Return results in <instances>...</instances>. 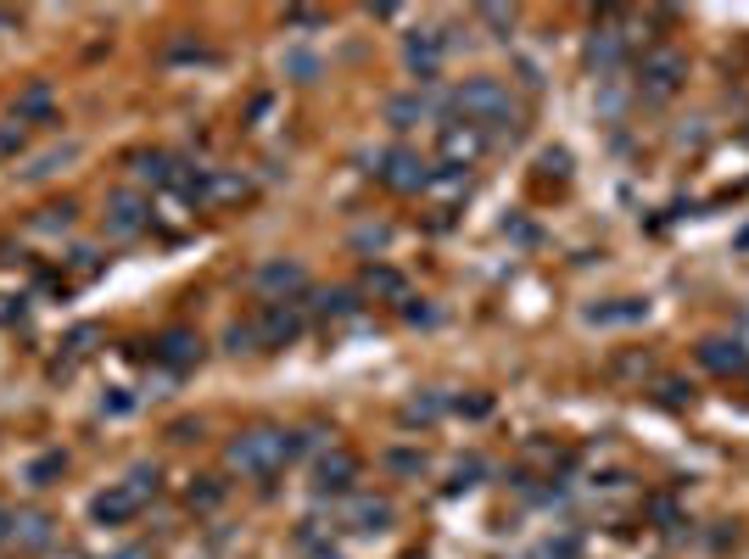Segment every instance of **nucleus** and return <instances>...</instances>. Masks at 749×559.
<instances>
[{
    "label": "nucleus",
    "mask_w": 749,
    "mask_h": 559,
    "mask_svg": "<svg viewBox=\"0 0 749 559\" xmlns=\"http://www.w3.org/2000/svg\"><path fill=\"white\" fill-rule=\"evenodd\" d=\"M286 459H297V437L292 431H280V426H252L241 431L236 442L224 448V464L236 476H252V481H269Z\"/></svg>",
    "instance_id": "f257e3e1"
},
{
    "label": "nucleus",
    "mask_w": 749,
    "mask_h": 559,
    "mask_svg": "<svg viewBox=\"0 0 749 559\" xmlns=\"http://www.w3.org/2000/svg\"><path fill=\"white\" fill-rule=\"evenodd\" d=\"M453 112L464 123H476L482 134L487 129H514V118H521V107H514V96L498 84V79H464L453 90Z\"/></svg>",
    "instance_id": "f03ea898"
},
{
    "label": "nucleus",
    "mask_w": 749,
    "mask_h": 559,
    "mask_svg": "<svg viewBox=\"0 0 749 559\" xmlns=\"http://www.w3.org/2000/svg\"><path fill=\"white\" fill-rule=\"evenodd\" d=\"M682 79H688V57L671 51V45H649L643 62H638V96H643L649 107H666L677 90H682Z\"/></svg>",
    "instance_id": "7ed1b4c3"
},
{
    "label": "nucleus",
    "mask_w": 749,
    "mask_h": 559,
    "mask_svg": "<svg viewBox=\"0 0 749 559\" xmlns=\"http://www.w3.org/2000/svg\"><path fill=\"white\" fill-rule=\"evenodd\" d=\"M252 331H258V347H292L308 331V313H302V302H263Z\"/></svg>",
    "instance_id": "20e7f679"
},
{
    "label": "nucleus",
    "mask_w": 749,
    "mask_h": 559,
    "mask_svg": "<svg viewBox=\"0 0 749 559\" xmlns=\"http://www.w3.org/2000/svg\"><path fill=\"white\" fill-rule=\"evenodd\" d=\"M627 39H632V34H627V23L610 12V17H604V23L593 28V39H587V68H593L598 79H610V73L627 62Z\"/></svg>",
    "instance_id": "39448f33"
},
{
    "label": "nucleus",
    "mask_w": 749,
    "mask_h": 559,
    "mask_svg": "<svg viewBox=\"0 0 749 559\" xmlns=\"http://www.w3.org/2000/svg\"><path fill=\"white\" fill-rule=\"evenodd\" d=\"M252 286H258L269 302H286V297H302V292H308V269H302L297 258H269V263H258Z\"/></svg>",
    "instance_id": "423d86ee"
},
{
    "label": "nucleus",
    "mask_w": 749,
    "mask_h": 559,
    "mask_svg": "<svg viewBox=\"0 0 749 559\" xmlns=\"http://www.w3.org/2000/svg\"><path fill=\"white\" fill-rule=\"evenodd\" d=\"M374 163H381V168H374V174H381L387 185H392V191H431V163L426 157H414V152H387V157H374Z\"/></svg>",
    "instance_id": "0eeeda50"
},
{
    "label": "nucleus",
    "mask_w": 749,
    "mask_h": 559,
    "mask_svg": "<svg viewBox=\"0 0 749 559\" xmlns=\"http://www.w3.org/2000/svg\"><path fill=\"white\" fill-rule=\"evenodd\" d=\"M146 224H152V202H146V197H134V191H112V197H107V236L129 241V236H140Z\"/></svg>",
    "instance_id": "6e6552de"
},
{
    "label": "nucleus",
    "mask_w": 749,
    "mask_h": 559,
    "mask_svg": "<svg viewBox=\"0 0 749 559\" xmlns=\"http://www.w3.org/2000/svg\"><path fill=\"white\" fill-rule=\"evenodd\" d=\"M482 152H487V134L476 123H442V157H448V168L464 174Z\"/></svg>",
    "instance_id": "1a4fd4ad"
},
{
    "label": "nucleus",
    "mask_w": 749,
    "mask_h": 559,
    "mask_svg": "<svg viewBox=\"0 0 749 559\" xmlns=\"http://www.w3.org/2000/svg\"><path fill=\"white\" fill-rule=\"evenodd\" d=\"M140 509H146V503H140L123 481H112L107 492L90 498V521H96V526H123V521H134V515H140Z\"/></svg>",
    "instance_id": "9d476101"
},
{
    "label": "nucleus",
    "mask_w": 749,
    "mask_h": 559,
    "mask_svg": "<svg viewBox=\"0 0 749 559\" xmlns=\"http://www.w3.org/2000/svg\"><path fill=\"white\" fill-rule=\"evenodd\" d=\"M152 358H157V364H168V369H191V364L202 358V336H197V331H185V324H174V331H163V336H157Z\"/></svg>",
    "instance_id": "9b49d317"
},
{
    "label": "nucleus",
    "mask_w": 749,
    "mask_h": 559,
    "mask_svg": "<svg viewBox=\"0 0 749 559\" xmlns=\"http://www.w3.org/2000/svg\"><path fill=\"white\" fill-rule=\"evenodd\" d=\"M51 112H57V90L45 84V79H34L28 90H17V102H12L17 123H51Z\"/></svg>",
    "instance_id": "f8f14e48"
},
{
    "label": "nucleus",
    "mask_w": 749,
    "mask_h": 559,
    "mask_svg": "<svg viewBox=\"0 0 749 559\" xmlns=\"http://www.w3.org/2000/svg\"><path fill=\"white\" fill-rule=\"evenodd\" d=\"M358 481V459L347 448H331L319 459V492H347Z\"/></svg>",
    "instance_id": "ddd939ff"
},
{
    "label": "nucleus",
    "mask_w": 749,
    "mask_h": 559,
    "mask_svg": "<svg viewBox=\"0 0 749 559\" xmlns=\"http://www.w3.org/2000/svg\"><path fill=\"white\" fill-rule=\"evenodd\" d=\"M129 174H134V185H174V174H179V163L168 157V152H134L129 157Z\"/></svg>",
    "instance_id": "4468645a"
},
{
    "label": "nucleus",
    "mask_w": 749,
    "mask_h": 559,
    "mask_svg": "<svg viewBox=\"0 0 749 559\" xmlns=\"http://www.w3.org/2000/svg\"><path fill=\"white\" fill-rule=\"evenodd\" d=\"M437 112V96H419V90H414V96H392L387 102V123L392 129H414V123H426Z\"/></svg>",
    "instance_id": "2eb2a0df"
},
{
    "label": "nucleus",
    "mask_w": 749,
    "mask_h": 559,
    "mask_svg": "<svg viewBox=\"0 0 749 559\" xmlns=\"http://www.w3.org/2000/svg\"><path fill=\"white\" fill-rule=\"evenodd\" d=\"M699 364L716 369V376H738V369H749L744 342H705V347H699Z\"/></svg>",
    "instance_id": "dca6fc26"
},
{
    "label": "nucleus",
    "mask_w": 749,
    "mask_h": 559,
    "mask_svg": "<svg viewBox=\"0 0 749 559\" xmlns=\"http://www.w3.org/2000/svg\"><path fill=\"white\" fill-rule=\"evenodd\" d=\"M347 521H353L358 532H387V526H392V503H387V498H353Z\"/></svg>",
    "instance_id": "f3484780"
},
{
    "label": "nucleus",
    "mask_w": 749,
    "mask_h": 559,
    "mask_svg": "<svg viewBox=\"0 0 749 559\" xmlns=\"http://www.w3.org/2000/svg\"><path fill=\"white\" fill-rule=\"evenodd\" d=\"M403 57H408V68H414L419 79H431V73H437V62H442V39H437V34H414Z\"/></svg>",
    "instance_id": "a211bd4d"
},
{
    "label": "nucleus",
    "mask_w": 749,
    "mask_h": 559,
    "mask_svg": "<svg viewBox=\"0 0 749 559\" xmlns=\"http://www.w3.org/2000/svg\"><path fill=\"white\" fill-rule=\"evenodd\" d=\"M241 197H252V179L247 174H224V168L207 174V202H241Z\"/></svg>",
    "instance_id": "6ab92c4d"
},
{
    "label": "nucleus",
    "mask_w": 749,
    "mask_h": 559,
    "mask_svg": "<svg viewBox=\"0 0 749 559\" xmlns=\"http://www.w3.org/2000/svg\"><path fill=\"white\" fill-rule=\"evenodd\" d=\"M12 537H17L23 548H51V521H45V515H17V521H12Z\"/></svg>",
    "instance_id": "aec40b11"
},
{
    "label": "nucleus",
    "mask_w": 749,
    "mask_h": 559,
    "mask_svg": "<svg viewBox=\"0 0 749 559\" xmlns=\"http://www.w3.org/2000/svg\"><path fill=\"white\" fill-rule=\"evenodd\" d=\"M140 503H152L157 498V487H163V476H157V464H134V471H129V481H123Z\"/></svg>",
    "instance_id": "412c9836"
},
{
    "label": "nucleus",
    "mask_w": 749,
    "mask_h": 559,
    "mask_svg": "<svg viewBox=\"0 0 749 559\" xmlns=\"http://www.w3.org/2000/svg\"><path fill=\"white\" fill-rule=\"evenodd\" d=\"M34 236H62V229H73V207L62 202V207H39V218L28 224Z\"/></svg>",
    "instance_id": "4be33fe9"
},
{
    "label": "nucleus",
    "mask_w": 749,
    "mask_h": 559,
    "mask_svg": "<svg viewBox=\"0 0 749 559\" xmlns=\"http://www.w3.org/2000/svg\"><path fill=\"white\" fill-rule=\"evenodd\" d=\"M313 313H324V319H347V313H358V302H353V292H319V297H313Z\"/></svg>",
    "instance_id": "5701e85b"
},
{
    "label": "nucleus",
    "mask_w": 749,
    "mask_h": 559,
    "mask_svg": "<svg viewBox=\"0 0 749 559\" xmlns=\"http://www.w3.org/2000/svg\"><path fill=\"white\" fill-rule=\"evenodd\" d=\"M364 292H381V297H403L408 286H403V274H397V269H369V274H364Z\"/></svg>",
    "instance_id": "b1692460"
},
{
    "label": "nucleus",
    "mask_w": 749,
    "mask_h": 559,
    "mask_svg": "<svg viewBox=\"0 0 749 559\" xmlns=\"http://www.w3.org/2000/svg\"><path fill=\"white\" fill-rule=\"evenodd\" d=\"M62 471H68V459H62V453H45V459L28 464V481H34V487H51V476H62Z\"/></svg>",
    "instance_id": "393cba45"
},
{
    "label": "nucleus",
    "mask_w": 749,
    "mask_h": 559,
    "mask_svg": "<svg viewBox=\"0 0 749 559\" xmlns=\"http://www.w3.org/2000/svg\"><path fill=\"white\" fill-rule=\"evenodd\" d=\"M387 464H392L397 476H426V453H408V448H392Z\"/></svg>",
    "instance_id": "a878e982"
},
{
    "label": "nucleus",
    "mask_w": 749,
    "mask_h": 559,
    "mask_svg": "<svg viewBox=\"0 0 749 559\" xmlns=\"http://www.w3.org/2000/svg\"><path fill=\"white\" fill-rule=\"evenodd\" d=\"M442 414V397H414L408 408H403V419H408V426H414V419H419V426H426V419H437Z\"/></svg>",
    "instance_id": "bb28decb"
},
{
    "label": "nucleus",
    "mask_w": 749,
    "mask_h": 559,
    "mask_svg": "<svg viewBox=\"0 0 749 559\" xmlns=\"http://www.w3.org/2000/svg\"><path fill=\"white\" fill-rule=\"evenodd\" d=\"M23 146H28V129L12 118L7 129H0V157H12V152H23Z\"/></svg>",
    "instance_id": "cd10ccee"
},
{
    "label": "nucleus",
    "mask_w": 749,
    "mask_h": 559,
    "mask_svg": "<svg viewBox=\"0 0 749 559\" xmlns=\"http://www.w3.org/2000/svg\"><path fill=\"white\" fill-rule=\"evenodd\" d=\"M229 353H258V331H252V324H229Z\"/></svg>",
    "instance_id": "c85d7f7f"
},
{
    "label": "nucleus",
    "mask_w": 749,
    "mask_h": 559,
    "mask_svg": "<svg viewBox=\"0 0 749 559\" xmlns=\"http://www.w3.org/2000/svg\"><path fill=\"white\" fill-rule=\"evenodd\" d=\"M68 157H73V146H62V152H45V157H39V163L28 168V179H45V174H57V168H62Z\"/></svg>",
    "instance_id": "c756f323"
},
{
    "label": "nucleus",
    "mask_w": 749,
    "mask_h": 559,
    "mask_svg": "<svg viewBox=\"0 0 749 559\" xmlns=\"http://www.w3.org/2000/svg\"><path fill=\"white\" fill-rule=\"evenodd\" d=\"M224 503V487L207 481V487H191V509H218Z\"/></svg>",
    "instance_id": "7c9ffc66"
},
{
    "label": "nucleus",
    "mask_w": 749,
    "mask_h": 559,
    "mask_svg": "<svg viewBox=\"0 0 749 559\" xmlns=\"http://www.w3.org/2000/svg\"><path fill=\"white\" fill-rule=\"evenodd\" d=\"M96 336H102L96 324H79V331L68 336V353H73V358H84V353H90V342H96Z\"/></svg>",
    "instance_id": "2f4dec72"
},
{
    "label": "nucleus",
    "mask_w": 749,
    "mask_h": 559,
    "mask_svg": "<svg viewBox=\"0 0 749 559\" xmlns=\"http://www.w3.org/2000/svg\"><path fill=\"white\" fill-rule=\"evenodd\" d=\"M387 236H392V229H387V224H364V229H358V236H353V241H358V247H387Z\"/></svg>",
    "instance_id": "473e14b6"
},
{
    "label": "nucleus",
    "mask_w": 749,
    "mask_h": 559,
    "mask_svg": "<svg viewBox=\"0 0 749 559\" xmlns=\"http://www.w3.org/2000/svg\"><path fill=\"white\" fill-rule=\"evenodd\" d=\"M286 23H292V28H313L319 12H302V7H297V12H286Z\"/></svg>",
    "instance_id": "72a5a7b5"
},
{
    "label": "nucleus",
    "mask_w": 749,
    "mask_h": 559,
    "mask_svg": "<svg viewBox=\"0 0 749 559\" xmlns=\"http://www.w3.org/2000/svg\"><path fill=\"white\" fill-rule=\"evenodd\" d=\"M129 408H134L129 392H112V397H107V414H129Z\"/></svg>",
    "instance_id": "f704fd0d"
},
{
    "label": "nucleus",
    "mask_w": 749,
    "mask_h": 559,
    "mask_svg": "<svg viewBox=\"0 0 749 559\" xmlns=\"http://www.w3.org/2000/svg\"><path fill=\"white\" fill-rule=\"evenodd\" d=\"M543 168H548V174H566V168H571V157H566V152H548V157H543Z\"/></svg>",
    "instance_id": "c9c22d12"
},
{
    "label": "nucleus",
    "mask_w": 749,
    "mask_h": 559,
    "mask_svg": "<svg viewBox=\"0 0 749 559\" xmlns=\"http://www.w3.org/2000/svg\"><path fill=\"white\" fill-rule=\"evenodd\" d=\"M112 559H152V554H146V548H118Z\"/></svg>",
    "instance_id": "e433bc0d"
},
{
    "label": "nucleus",
    "mask_w": 749,
    "mask_h": 559,
    "mask_svg": "<svg viewBox=\"0 0 749 559\" xmlns=\"http://www.w3.org/2000/svg\"><path fill=\"white\" fill-rule=\"evenodd\" d=\"M12 537V515H7V509H0V543H7Z\"/></svg>",
    "instance_id": "4c0bfd02"
},
{
    "label": "nucleus",
    "mask_w": 749,
    "mask_h": 559,
    "mask_svg": "<svg viewBox=\"0 0 749 559\" xmlns=\"http://www.w3.org/2000/svg\"><path fill=\"white\" fill-rule=\"evenodd\" d=\"M313 559H342V554H331V548H324V554H313Z\"/></svg>",
    "instance_id": "58836bf2"
}]
</instances>
